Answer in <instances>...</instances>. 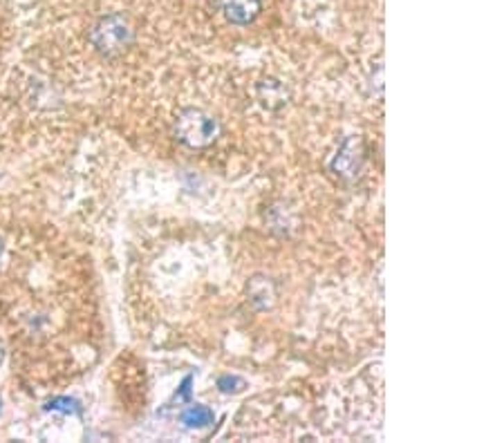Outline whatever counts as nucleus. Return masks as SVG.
<instances>
[{
  "instance_id": "nucleus-1",
  "label": "nucleus",
  "mask_w": 504,
  "mask_h": 443,
  "mask_svg": "<svg viewBox=\"0 0 504 443\" xmlns=\"http://www.w3.org/2000/svg\"><path fill=\"white\" fill-rule=\"evenodd\" d=\"M175 135L181 144L190 148H204L218 139L220 124L216 117L206 115L204 110L188 108L184 112H179L175 121Z\"/></svg>"
},
{
  "instance_id": "nucleus-2",
  "label": "nucleus",
  "mask_w": 504,
  "mask_h": 443,
  "mask_svg": "<svg viewBox=\"0 0 504 443\" xmlns=\"http://www.w3.org/2000/svg\"><path fill=\"white\" fill-rule=\"evenodd\" d=\"M92 45L99 49L101 54H117L121 52L130 40H133V29H130L128 20L121 14H110L106 18H101L95 25L92 34H90Z\"/></svg>"
},
{
  "instance_id": "nucleus-3",
  "label": "nucleus",
  "mask_w": 504,
  "mask_h": 443,
  "mask_svg": "<svg viewBox=\"0 0 504 443\" xmlns=\"http://www.w3.org/2000/svg\"><path fill=\"white\" fill-rule=\"evenodd\" d=\"M222 16L234 25H249L260 16L262 0H218Z\"/></svg>"
},
{
  "instance_id": "nucleus-4",
  "label": "nucleus",
  "mask_w": 504,
  "mask_h": 443,
  "mask_svg": "<svg viewBox=\"0 0 504 443\" xmlns=\"http://www.w3.org/2000/svg\"><path fill=\"white\" fill-rule=\"evenodd\" d=\"M359 164H361V146H359V139L350 137V139L343 141V146H341V150L336 153L332 168H334L339 175L350 177V175H355L357 170H359Z\"/></svg>"
},
{
  "instance_id": "nucleus-5",
  "label": "nucleus",
  "mask_w": 504,
  "mask_h": 443,
  "mask_svg": "<svg viewBox=\"0 0 504 443\" xmlns=\"http://www.w3.org/2000/svg\"><path fill=\"white\" fill-rule=\"evenodd\" d=\"M181 421H184L188 428H206L213 423V412H211L206 406H193L181 415Z\"/></svg>"
},
{
  "instance_id": "nucleus-6",
  "label": "nucleus",
  "mask_w": 504,
  "mask_h": 443,
  "mask_svg": "<svg viewBox=\"0 0 504 443\" xmlns=\"http://www.w3.org/2000/svg\"><path fill=\"white\" fill-rule=\"evenodd\" d=\"M45 410H52V412H63V415H79L81 408L74 399H67V396H56L52 399L45 406Z\"/></svg>"
},
{
  "instance_id": "nucleus-7",
  "label": "nucleus",
  "mask_w": 504,
  "mask_h": 443,
  "mask_svg": "<svg viewBox=\"0 0 504 443\" xmlns=\"http://www.w3.org/2000/svg\"><path fill=\"white\" fill-rule=\"evenodd\" d=\"M3 358H5V349H3V345H0V362H3Z\"/></svg>"
},
{
  "instance_id": "nucleus-8",
  "label": "nucleus",
  "mask_w": 504,
  "mask_h": 443,
  "mask_svg": "<svg viewBox=\"0 0 504 443\" xmlns=\"http://www.w3.org/2000/svg\"><path fill=\"white\" fill-rule=\"evenodd\" d=\"M0 253H3V240H0Z\"/></svg>"
}]
</instances>
